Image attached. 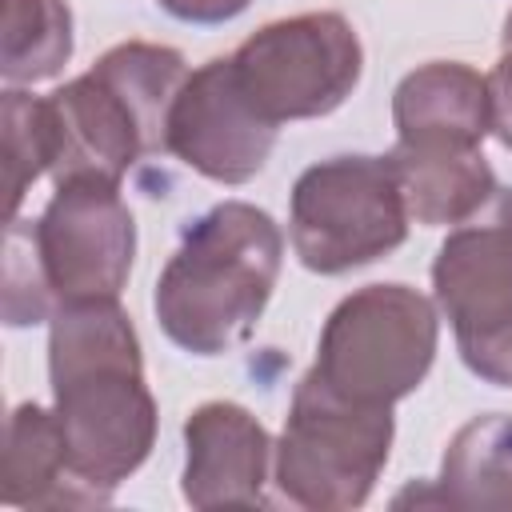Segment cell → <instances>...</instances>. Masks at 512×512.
<instances>
[{
	"instance_id": "1",
	"label": "cell",
	"mask_w": 512,
	"mask_h": 512,
	"mask_svg": "<svg viewBox=\"0 0 512 512\" xmlns=\"http://www.w3.org/2000/svg\"><path fill=\"white\" fill-rule=\"evenodd\" d=\"M48 376L72 476L108 500L152 452L156 400L132 320L116 300H80L52 312Z\"/></svg>"
},
{
	"instance_id": "2",
	"label": "cell",
	"mask_w": 512,
	"mask_h": 512,
	"mask_svg": "<svg viewBox=\"0 0 512 512\" xmlns=\"http://www.w3.org/2000/svg\"><path fill=\"white\" fill-rule=\"evenodd\" d=\"M276 220L244 200L204 212L172 252L156 284V320L172 344L196 356L248 340L280 276Z\"/></svg>"
},
{
	"instance_id": "3",
	"label": "cell",
	"mask_w": 512,
	"mask_h": 512,
	"mask_svg": "<svg viewBox=\"0 0 512 512\" xmlns=\"http://www.w3.org/2000/svg\"><path fill=\"white\" fill-rule=\"evenodd\" d=\"M184 80L188 68L176 48L128 40L104 52L92 72L48 96L56 132L52 180L120 184L140 156L168 152V112Z\"/></svg>"
},
{
	"instance_id": "4",
	"label": "cell",
	"mask_w": 512,
	"mask_h": 512,
	"mask_svg": "<svg viewBox=\"0 0 512 512\" xmlns=\"http://www.w3.org/2000/svg\"><path fill=\"white\" fill-rule=\"evenodd\" d=\"M388 448L392 408L348 400L308 372L296 384L276 444V484L300 508H356L388 464Z\"/></svg>"
},
{
	"instance_id": "5",
	"label": "cell",
	"mask_w": 512,
	"mask_h": 512,
	"mask_svg": "<svg viewBox=\"0 0 512 512\" xmlns=\"http://www.w3.org/2000/svg\"><path fill=\"white\" fill-rule=\"evenodd\" d=\"M432 356V300L408 284H368L332 308L312 372L348 400L392 408L428 376Z\"/></svg>"
},
{
	"instance_id": "6",
	"label": "cell",
	"mask_w": 512,
	"mask_h": 512,
	"mask_svg": "<svg viewBox=\"0 0 512 512\" xmlns=\"http://www.w3.org/2000/svg\"><path fill=\"white\" fill-rule=\"evenodd\" d=\"M408 204L388 156H332L292 188V248L304 268L340 276L400 248Z\"/></svg>"
},
{
	"instance_id": "7",
	"label": "cell",
	"mask_w": 512,
	"mask_h": 512,
	"mask_svg": "<svg viewBox=\"0 0 512 512\" xmlns=\"http://www.w3.org/2000/svg\"><path fill=\"white\" fill-rule=\"evenodd\" d=\"M228 60L248 104L284 124L340 108L360 80L364 52L340 12H304L264 24Z\"/></svg>"
},
{
	"instance_id": "8",
	"label": "cell",
	"mask_w": 512,
	"mask_h": 512,
	"mask_svg": "<svg viewBox=\"0 0 512 512\" xmlns=\"http://www.w3.org/2000/svg\"><path fill=\"white\" fill-rule=\"evenodd\" d=\"M28 240L52 312L80 300H116L128 284L136 224L120 200V184H56L40 220L28 228Z\"/></svg>"
},
{
	"instance_id": "9",
	"label": "cell",
	"mask_w": 512,
	"mask_h": 512,
	"mask_svg": "<svg viewBox=\"0 0 512 512\" xmlns=\"http://www.w3.org/2000/svg\"><path fill=\"white\" fill-rule=\"evenodd\" d=\"M432 288L464 360L512 328V188H496L480 212L448 232Z\"/></svg>"
},
{
	"instance_id": "10",
	"label": "cell",
	"mask_w": 512,
	"mask_h": 512,
	"mask_svg": "<svg viewBox=\"0 0 512 512\" xmlns=\"http://www.w3.org/2000/svg\"><path fill=\"white\" fill-rule=\"evenodd\" d=\"M276 144V124L264 120L236 84L232 60L196 68L168 112V152L220 184L252 180Z\"/></svg>"
},
{
	"instance_id": "11",
	"label": "cell",
	"mask_w": 512,
	"mask_h": 512,
	"mask_svg": "<svg viewBox=\"0 0 512 512\" xmlns=\"http://www.w3.org/2000/svg\"><path fill=\"white\" fill-rule=\"evenodd\" d=\"M184 500L192 508H252L264 504L268 480V432L264 424L228 400L200 404L184 420Z\"/></svg>"
},
{
	"instance_id": "12",
	"label": "cell",
	"mask_w": 512,
	"mask_h": 512,
	"mask_svg": "<svg viewBox=\"0 0 512 512\" xmlns=\"http://www.w3.org/2000/svg\"><path fill=\"white\" fill-rule=\"evenodd\" d=\"M400 144H472L492 132L488 76L456 60H432L408 72L392 96Z\"/></svg>"
},
{
	"instance_id": "13",
	"label": "cell",
	"mask_w": 512,
	"mask_h": 512,
	"mask_svg": "<svg viewBox=\"0 0 512 512\" xmlns=\"http://www.w3.org/2000/svg\"><path fill=\"white\" fill-rule=\"evenodd\" d=\"M408 216L416 224L440 228L460 224L488 204L496 176L480 148L472 144H400L388 152Z\"/></svg>"
},
{
	"instance_id": "14",
	"label": "cell",
	"mask_w": 512,
	"mask_h": 512,
	"mask_svg": "<svg viewBox=\"0 0 512 512\" xmlns=\"http://www.w3.org/2000/svg\"><path fill=\"white\" fill-rule=\"evenodd\" d=\"M0 500L16 508H84L104 504L88 492L72 468L56 412L40 404H20L8 416L4 464H0Z\"/></svg>"
},
{
	"instance_id": "15",
	"label": "cell",
	"mask_w": 512,
	"mask_h": 512,
	"mask_svg": "<svg viewBox=\"0 0 512 512\" xmlns=\"http://www.w3.org/2000/svg\"><path fill=\"white\" fill-rule=\"evenodd\" d=\"M396 504H448L512 512V416L492 412L468 420L444 452L436 488H408Z\"/></svg>"
},
{
	"instance_id": "16",
	"label": "cell",
	"mask_w": 512,
	"mask_h": 512,
	"mask_svg": "<svg viewBox=\"0 0 512 512\" xmlns=\"http://www.w3.org/2000/svg\"><path fill=\"white\" fill-rule=\"evenodd\" d=\"M72 56L68 0H8L4 4V56L8 84H36L56 76Z\"/></svg>"
},
{
	"instance_id": "17",
	"label": "cell",
	"mask_w": 512,
	"mask_h": 512,
	"mask_svg": "<svg viewBox=\"0 0 512 512\" xmlns=\"http://www.w3.org/2000/svg\"><path fill=\"white\" fill-rule=\"evenodd\" d=\"M4 216L16 220L28 188L40 180V172H52L56 156V132H52V108L40 96H28L20 88L4 92Z\"/></svg>"
},
{
	"instance_id": "18",
	"label": "cell",
	"mask_w": 512,
	"mask_h": 512,
	"mask_svg": "<svg viewBox=\"0 0 512 512\" xmlns=\"http://www.w3.org/2000/svg\"><path fill=\"white\" fill-rule=\"evenodd\" d=\"M488 96H492V132L504 148H512V12L504 20L500 60L488 72Z\"/></svg>"
},
{
	"instance_id": "19",
	"label": "cell",
	"mask_w": 512,
	"mask_h": 512,
	"mask_svg": "<svg viewBox=\"0 0 512 512\" xmlns=\"http://www.w3.org/2000/svg\"><path fill=\"white\" fill-rule=\"evenodd\" d=\"M156 4L188 24H220V20L240 16L252 0H156Z\"/></svg>"
}]
</instances>
